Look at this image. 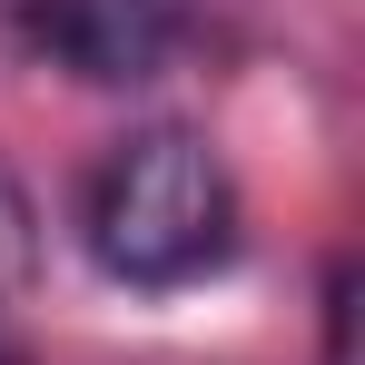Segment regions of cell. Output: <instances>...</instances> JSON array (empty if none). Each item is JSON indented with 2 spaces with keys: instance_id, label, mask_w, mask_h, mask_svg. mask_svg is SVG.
<instances>
[{
  "instance_id": "1",
  "label": "cell",
  "mask_w": 365,
  "mask_h": 365,
  "mask_svg": "<svg viewBox=\"0 0 365 365\" xmlns=\"http://www.w3.org/2000/svg\"><path fill=\"white\" fill-rule=\"evenodd\" d=\"M79 247L109 287L168 297L197 287L237 257V178L227 158L178 119H148L99 148V168L79 187Z\"/></svg>"
},
{
  "instance_id": "2",
  "label": "cell",
  "mask_w": 365,
  "mask_h": 365,
  "mask_svg": "<svg viewBox=\"0 0 365 365\" xmlns=\"http://www.w3.org/2000/svg\"><path fill=\"white\" fill-rule=\"evenodd\" d=\"M20 50L79 89H148L187 50V0H20Z\"/></svg>"
},
{
  "instance_id": "3",
  "label": "cell",
  "mask_w": 365,
  "mask_h": 365,
  "mask_svg": "<svg viewBox=\"0 0 365 365\" xmlns=\"http://www.w3.org/2000/svg\"><path fill=\"white\" fill-rule=\"evenodd\" d=\"M30 277H40V207H30L20 168L0 158V316L30 297Z\"/></svg>"
},
{
  "instance_id": "4",
  "label": "cell",
  "mask_w": 365,
  "mask_h": 365,
  "mask_svg": "<svg viewBox=\"0 0 365 365\" xmlns=\"http://www.w3.org/2000/svg\"><path fill=\"white\" fill-rule=\"evenodd\" d=\"M346 326H356V267H326V365H346Z\"/></svg>"
},
{
  "instance_id": "5",
  "label": "cell",
  "mask_w": 365,
  "mask_h": 365,
  "mask_svg": "<svg viewBox=\"0 0 365 365\" xmlns=\"http://www.w3.org/2000/svg\"><path fill=\"white\" fill-rule=\"evenodd\" d=\"M0 365H30V346H20V326L0 316Z\"/></svg>"
}]
</instances>
